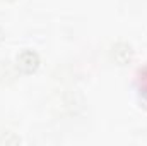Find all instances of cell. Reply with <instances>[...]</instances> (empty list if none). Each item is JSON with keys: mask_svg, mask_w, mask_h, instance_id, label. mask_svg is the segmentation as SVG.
Wrapping results in <instances>:
<instances>
[{"mask_svg": "<svg viewBox=\"0 0 147 146\" xmlns=\"http://www.w3.org/2000/svg\"><path fill=\"white\" fill-rule=\"evenodd\" d=\"M140 81H142V89H147V67L140 71Z\"/></svg>", "mask_w": 147, "mask_h": 146, "instance_id": "obj_3", "label": "cell"}, {"mask_svg": "<svg viewBox=\"0 0 147 146\" xmlns=\"http://www.w3.org/2000/svg\"><path fill=\"white\" fill-rule=\"evenodd\" d=\"M2 38H3V33H2V29H0V41H2Z\"/></svg>", "mask_w": 147, "mask_h": 146, "instance_id": "obj_4", "label": "cell"}, {"mask_svg": "<svg viewBox=\"0 0 147 146\" xmlns=\"http://www.w3.org/2000/svg\"><path fill=\"white\" fill-rule=\"evenodd\" d=\"M132 57H134V50H132V46L128 43L120 41V43H116L113 46V59H115L116 64L125 65V64H128L132 60Z\"/></svg>", "mask_w": 147, "mask_h": 146, "instance_id": "obj_2", "label": "cell"}, {"mask_svg": "<svg viewBox=\"0 0 147 146\" xmlns=\"http://www.w3.org/2000/svg\"><path fill=\"white\" fill-rule=\"evenodd\" d=\"M39 67V55H38L34 50H22L19 55H17V69L22 71L24 74H33L38 71Z\"/></svg>", "mask_w": 147, "mask_h": 146, "instance_id": "obj_1", "label": "cell"}]
</instances>
